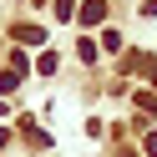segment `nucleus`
I'll return each instance as SVG.
<instances>
[{
	"label": "nucleus",
	"instance_id": "2",
	"mask_svg": "<svg viewBox=\"0 0 157 157\" xmlns=\"http://www.w3.org/2000/svg\"><path fill=\"white\" fill-rule=\"evenodd\" d=\"M15 41H36V46H41L46 31H41V25H15Z\"/></svg>",
	"mask_w": 157,
	"mask_h": 157
},
{
	"label": "nucleus",
	"instance_id": "4",
	"mask_svg": "<svg viewBox=\"0 0 157 157\" xmlns=\"http://www.w3.org/2000/svg\"><path fill=\"white\" fill-rule=\"evenodd\" d=\"M0 147H10V132H5V127H0Z\"/></svg>",
	"mask_w": 157,
	"mask_h": 157
},
{
	"label": "nucleus",
	"instance_id": "3",
	"mask_svg": "<svg viewBox=\"0 0 157 157\" xmlns=\"http://www.w3.org/2000/svg\"><path fill=\"white\" fill-rule=\"evenodd\" d=\"M142 147H147V157H157V132H152V137H147V142H142Z\"/></svg>",
	"mask_w": 157,
	"mask_h": 157
},
{
	"label": "nucleus",
	"instance_id": "1",
	"mask_svg": "<svg viewBox=\"0 0 157 157\" xmlns=\"http://www.w3.org/2000/svg\"><path fill=\"white\" fill-rule=\"evenodd\" d=\"M101 15H106V0H86L81 5V25H96Z\"/></svg>",
	"mask_w": 157,
	"mask_h": 157
},
{
	"label": "nucleus",
	"instance_id": "5",
	"mask_svg": "<svg viewBox=\"0 0 157 157\" xmlns=\"http://www.w3.org/2000/svg\"><path fill=\"white\" fill-rule=\"evenodd\" d=\"M122 157H137V152H122Z\"/></svg>",
	"mask_w": 157,
	"mask_h": 157
}]
</instances>
